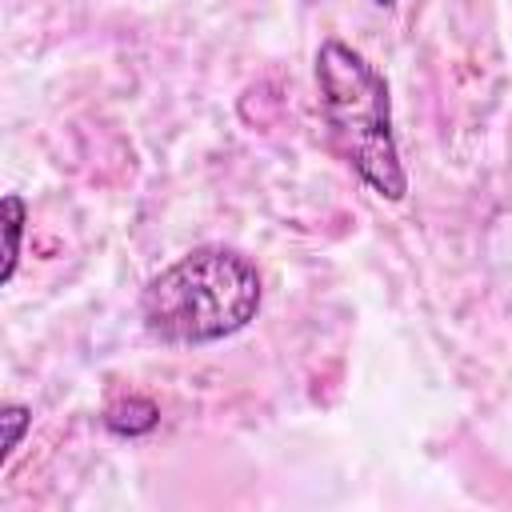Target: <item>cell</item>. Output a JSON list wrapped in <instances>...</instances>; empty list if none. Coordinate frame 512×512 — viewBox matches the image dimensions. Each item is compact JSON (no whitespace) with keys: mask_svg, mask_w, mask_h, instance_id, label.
<instances>
[{"mask_svg":"<svg viewBox=\"0 0 512 512\" xmlns=\"http://www.w3.org/2000/svg\"><path fill=\"white\" fill-rule=\"evenodd\" d=\"M260 272L224 244H204L160 268L140 292V320L164 344H212L256 320Z\"/></svg>","mask_w":512,"mask_h":512,"instance_id":"6da1fadb","label":"cell"},{"mask_svg":"<svg viewBox=\"0 0 512 512\" xmlns=\"http://www.w3.org/2000/svg\"><path fill=\"white\" fill-rule=\"evenodd\" d=\"M316 92L328 132L352 172L384 200H404L408 176L392 132L388 80L344 40H324L316 52Z\"/></svg>","mask_w":512,"mask_h":512,"instance_id":"7a4b0ae2","label":"cell"},{"mask_svg":"<svg viewBox=\"0 0 512 512\" xmlns=\"http://www.w3.org/2000/svg\"><path fill=\"white\" fill-rule=\"evenodd\" d=\"M104 424L116 436H144V432H152L160 424V408L148 396H120L116 404H108Z\"/></svg>","mask_w":512,"mask_h":512,"instance_id":"3957f363","label":"cell"},{"mask_svg":"<svg viewBox=\"0 0 512 512\" xmlns=\"http://www.w3.org/2000/svg\"><path fill=\"white\" fill-rule=\"evenodd\" d=\"M0 212H4V268H0V280L8 284L12 272H16V260H20V236H24L28 208H24V200L16 192H8L4 204H0Z\"/></svg>","mask_w":512,"mask_h":512,"instance_id":"277c9868","label":"cell"},{"mask_svg":"<svg viewBox=\"0 0 512 512\" xmlns=\"http://www.w3.org/2000/svg\"><path fill=\"white\" fill-rule=\"evenodd\" d=\"M4 448H0V464H8L12 460V452L20 448V440H24V432H28V424H32V412L24 408V404H4Z\"/></svg>","mask_w":512,"mask_h":512,"instance_id":"5b68a950","label":"cell"},{"mask_svg":"<svg viewBox=\"0 0 512 512\" xmlns=\"http://www.w3.org/2000/svg\"><path fill=\"white\" fill-rule=\"evenodd\" d=\"M372 4H380V8H392V4H396V0H372Z\"/></svg>","mask_w":512,"mask_h":512,"instance_id":"8992f818","label":"cell"}]
</instances>
